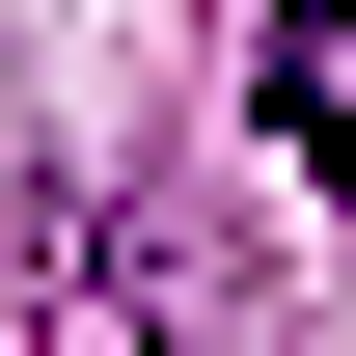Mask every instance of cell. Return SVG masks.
Wrapping results in <instances>:
<instances>
[{
    "mask_svg": "<svg viewBox=\"0 0 356 356\" xmlns=\"http://www.w3.org/2000/svg\"><path fill=\"white\" fill-rule=\"evenodd\" d=\"M274 137H302V165H356V0H302V28H274V83H247Z\"/></svg>",
    "mask_w": 356,
    "mask_h": 356,
    "instance_id": "6da1fadb",
    "label": "cell"
}]
</instances>
